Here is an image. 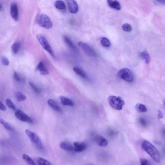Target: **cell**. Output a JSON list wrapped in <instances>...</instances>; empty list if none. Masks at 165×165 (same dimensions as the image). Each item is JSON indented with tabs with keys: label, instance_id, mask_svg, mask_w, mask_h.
<instances>
[{
	"label": "cell",
	"instance_id": "cell-45",
	"mask_svg": "<svg viewBox=\"0 0 165 165\" xmlns=\"http://www.w3.org/2000/svg\"><path fill=\"white\" fill-rule=\"evenodd\" d=\"M87 165H92V164H89Z\"/></svg>",
	"mask_w": 165,
	"mask_h": 165
},
{
	"label": "cell",
	"instance_id": "cell-20",
	"mask_svg": "<svg viewBox=\"0 0 165 165\" xmlns=\"http://www.w3.org/2000/svg\"><path fill=\"white\" fill-rule=\"evenodd\" d=\"M63 39L64 41L68 46H69L71 49L75 50H76V48L74 44L72 41L68 37L66 36H64Z\"/></svg>",
	"mask_w": 165,
	"mask_h": 165
},
{
	"label": "cell",
	"instance_id": "cell-39",
	"mask_svg": "<svg viewBox=\"0 0 165 165\" xmlns=\"http://www.w3.org/2000/svg\"><path fill=\"white\" fill-rule=\"evenodd\" d=\"M156 3L162 5H165V0H158L155 1Z\"/></svg>",
	"mask_w": 165,
	"mask_h": 165
},
{
	"label": "cell",
	"instance_id": "cell-42",
	"mask_svg": "<svg viewBox=\"0 0 165 165\" xmlns=\"http://www.w3.org/2000/svg\"><path fill=\"white\" fill-rule=\"evenodd\" d=\"M3 8V7L2 6V5L1 3L0 4V10L1 11L2 9Z\"/></svg>",
	"mask_w": 165,
	"mask_h": 165
},
{
	"label": "cell",
	"instance_id": "cell-3",
	"mask_svg": "<svg viewBox=\"0 0 165 165\" xmlns=\"http://www.w3.org/2000/svg\"><path fill=\"white\" fill-rule=\"evenodd\" d=\"M36 22L41 27L45 29H50L53 26L52 22L47 16L42 14L36 17Z\"/></svg>",
	"mask_w": 165,
	"mask_h": 165
},
{
	"label": "cell",
	"instance_id": "cell-12",
	"mask_svg": "<svg viewBox=\"0 0 165 165\" xmlns=\"http://www.w3.org/2000/svg\"><path fill=\"white\" fill-rule=\"evenodd\" d=\"M74 151L80 152L86 150L87 148L86 144L80 142H75L73 144Z\"/></svg>",
	"mask_w": 165,
	"mask_h": 165
},
{
	"label": "cell",
	"instance_id": "cell-5",
	"mask_svg": "<svg viewBox=\"0 0 165 165\" xmlns=\"http://www.w3.org/2000/svg\"><path fill=\"white\" fill-rule=\"evenodd\" d=\"M118 75L119 78L127 82H132L134 79L132 72L127 68H124L119 70Z\"/></svg>",
	"mask_w": 165,
	"mask_h": 165
},
{
	"label": "cell",
	"instance_id": "cell-21",
	"mask_svg": "<svg viewBox=\"0 0 165 165\" xmlns=\"http://www.w3.org/2000/svg\"><path fill=\"white\" fill-rule=\"evenodd\" d=\"M21 47L20 43L18 42H15L11 46V50L13 53L15 54H18Z\"/></svg>",
	"mask_w": 165,
	"mask_h": 165
},
{
	"label": "cell",
	"instance_id": "cell-25",
	"mask_svg": "<svg viewBox=\"0 0 165 165\" xmlns=\"http://www.w3.org/2000/svg\"><path fill=\"white\" fill-rule=\"evenodd\" d=\"M22 158L23 160L30 165H36L35 162L32 160L29 156L26 154L23 155Z\"/></svg>",
	"mask_w": 165,
	"mask_h": 165
},
{
	"label": "cell",
	"instance_id": "cell-38",
	"mask_svg": "<svg viewBox=\"0 0 165 165\" xmlns=\"http://www.w3.org/2000/svg\"><path fill=\"white\" fill-rule=\"evenodd\" d=\"M0 109L3 111H5L6 110V107L2 103L1 101H0Z\"/></svg>",
	"mask_w": 165,
	"mask_h": 165
},
{
	"label": "cell",
	"instance_id": "cell-19",
	"mask_svg": "<svg viewBox=\"0 0 165 165\" xmlns=\"http://www.w3.org/2000/svg\"><path fill=\"white\" fill-rule=\"evenodd\" d=\"M73 71L77 75L83 78H86L87 77L86 74L84 71L78 67H75L73 68Z\"/></svg>",
	"mask_w": 165,
	"mask_h": 165
},
{
	"label": "cell",
	"instance_id": "cell-22",
	"mask_svg": "<svg viewBox=\"0 0 165 165\" xmlns=\"http://www.w3.org/2000/svg\"><path fill=\"white\" fill-rule=\"evenodd\" d=\"M135 109L138 112L140 113H144L147 111L146 107L143 104L138 103L136 105Z\"/></svg>",
	"mask_w": 165,
	"mask_h": 165
},
{
	"label": "cell",
	"instance_id": "cell-37",
	"mask_svg": "<svg viewBox=\"0 0 165 165\" xmlns=\"http://www.w3.org/2000/svg\"><path fill=\"white\" fill-rule=\"evenodd\" d=\"M163 113L160 110H158V119H160L163 118Z\"/></svg>",
	"mask_w": 165,
	"mask_h": 165
},
{
	"label": "cell",
	"instance_id": "cell-24",
	"mask_svg": "<svg viewBox=\"0 0 165 165\" xmlns=\"http://www.w3.org/2000/svg\"><path fill=\"white\" fill-rule=\"evenodd\" d=\"M36 161L39 165H52L50 162L42 157L36 158Z\"/></svg>",
	"mask_w": 165,
	"mask_h": 165
},
{
	"label": "cell",
	"instance_id": "cell-11",
	"mask_svg": "<svg viewBox=\"0 0 165 165\" xmlns=\"http://www.w3.org/2000/svg\"><path fill=\"white\" fill-rule=\"evenodd\" d=\"M94 140L96 144L100 147H106L108 144V141L107 139L100 135H96Z\"/></svg>",
	"mask_w": 165,
	"mask_h": 165
},
{
	"label": "cell",
	"instance_id": "cell-29",
	"mask_svg": "<svg viewBox=\"0 0 165 165\" xmlns=\"http://www.w3.org/2000/svg\"><path fill=\"white\" fill-rule=\"evenodd\" d=\"M13 78L15 81L19 82H23L24 80L20 75L16 72L14 73Z\"/></svg>",
	"mask_w": 165,
	"mask_h": 165
},
{
	"label": "cell",
	"instance_id": "cell-8",
	"mask_svg": "<svg viewBox=\"0 0 165 165\" xmlns=\"http://www.w3.org/2000/svg\"><path fill=\"white\" fill-rule=\"evenodd\" d=\"M78 45L88 56L93 57L97 56L95 51L89 45L82 42H80Z\"/></svg>",
	"mask_w": 165,
	"mask_h": 165
},
{
	"label": "cell",
	"instance_id": "cell-36",
	"mask_svg": "<svg viewBox=\"0 0 165 165\" xmlns=\"http://www.w3.org/2000/svg\"><path fill=\"white\" fill-rule=\"evenodd\" d=\"M109 135L111 136H113L117 134L118 132L113 130H111L109 132Z\"/></svg>",
	"mask_w": 165,
	"mask_h": 165
},
{
	"label": "cell",
	"instance_id": "cell-34",
	"mask_svg": "<svg viewBox=\"0 0 165 165\" xmlns=\"http://www.w3.org/2000/svg\"><path fill=\"white\" fill-rule=\"evenodd\" d=\"M139 123L143 127H146L147 126V123L146 121L143 118H141L139 119Z\"/></svg>",
	"mask_w": 165,
	"mask_h": 165
},
{
	"label": "cell",
	"instance_id": "cell-7",
	"mask_svg": "<svg viewBox=\"0 0 165 165\" xmlns=\"http://www.w3.org/2000/svg\"><path fill=\"white\" fill-rule=\"evenodd\" d=\"M15 116L20 121L29 124L33 123V121L32 118L20 110L18 109L16 111Z\"/></svg>",
	"mask_w": 165,
	"mask_h": 165
},
{
	"label": "cell",
	"instance_id": "cell-1",
	"mask_svg": "<svg viewBox=\"0 0 165 165\" xmlns=\"http://www.w3.org/2000/svg\"><path fill=\"white\" fill-rule=\"evenodd\" d=\"M142 147L153 160L156 163H160L161 161L160 153L156 148L151 143L146 140H144L142 142Z\"/></svg>",
	"mask_w": 165,
	"mask_h": 165
},
{
	"label": "cell",
	"instance_id": "cell-2",
	"mask_svg": "<svg viewBox=\"0 0 165 165\" xmlns=\"http://www.w3.org/2000/svg\"><path fill=\"white\" fill-rule=\"evenodd\" d=\"M108 101L111 107L118 110H121L125 104L123 99L120 96H110L108 98Z\"/></svg>",
	"mask_w": 165,
	"mask_h": 165
},
{
	"label": "cell",
	"instance_id": "cell-27",
	"mask_svg": "<svg viewBox=\"0 0 165 165\" xmlns=\"http://www.w3.org/2000/svg\"><path fill=\"white\" fill-rule=\"evenodd\" d=\"M15 95L17 100L19 102L24 101L27 99L26 96L20 92L16 93Z\"/></svg>",
	"mask_w": 165,
	"mask_h": 165
},
{
	"label": "cell",
	"instance_id": "cell-26",
	"mask_svg": "<svg viewBox=\"0 0 165 165\" xmlns=\"http://www.w3.org/2000/svg\"><path fill=\"white\" fill-rule=\"evenodd\" d=\"M0 122H1V124L3 125L6 129L7 130L11 131H13V129L12 126L7 122L5 121L4 119L2 118L0 119Z\"/></svg>",
	"mask_w": 165,
	"mask_h": 165
},
{
	"label": "cell",
	"instance_id": "cell-14",
	"mask_svg": "<svg viewBox=\"0 0 165 165\" xmlns=\"http://www.w3.org/2000/svg\"><path fill=\"white\" fill-rule=\"evenodd\" d=\"M36 69L38 70L42 75H46L49 74L48 70L42 62H41L38 64L36 67Z\"/></svg>",
	"mask_w": 165,
	"mask_h": 165
},
{
	"label": "cell",
	"instance_id": "cell-16",
	"mask_svg": "<svg viewBox=\"0 0 165 165\" xmlns=\"http://www.w3.org/2000/svg\"><path fill=\"white\" fill-rule=\"evenodd\" d=\"M60 99L61 103L65 106L72 107L74 105L73 102L72 100L65 96H61Z\"/></svg>",
	"mask_w": 165,
	"mask_h": 165
},
{
	"label": "cell",
	"instance_id": "cell-44",
	"mask_svg": "<svg viewBox=\"0 0 165 165\" xmlns=\"http://www.w3.org/2000/svg\"><path fill=\"white\" fill-rule=\"evenodd\" d=\"M164 153H165V148L164 150Z\"/></svg>",
	"mask_w": 165,
	"mask_h": 165
},
{
	"label": "cell",
	"instance_id": "cell-6",
	"mask_svg": "<svg viewBox=\"0 0 165 165\" xmlns=\"http://www.w3.org/2000/svg\"><path fill=\"white\" fill-rule=\"evenodd\" d=\"M38 40L43 48L49 53L53 58H55L54 54L51 46L46 38L43 35L38 34L36 36Z\"/></svg>",
	"mask_w": 165,
	"mask_h": 165
},
{
	"label": "cell",
	"instance_id": "cell-15",
	"mask_svg": "<svg viewBox=\"0 0 165 165\" xmlns=\"http://www.w3.org/2000/svg\"><path fill=\"white\" fill-rule=\"evenodd\" d=\"M61 148L67 151H74V146L71 144L67 142H62L60 144Z\"/></svg>",
	"mask_w": 165,
	"mask_h": 165
},
{
	"label": "cell",
	"instance_id": "cell-32",
	"mask_svg": "<svg viewBox=\"0 0 165 165\" xmlns=\"http://www.w3.org/2000/svg\"><path fill=\"white\" fill-rule=\"evenodd\" d=\"M122 29L126 32H130L132 30V27L130 24L126 23L122 26Z\"/></svg>",
	"mask_w": 165,
	"mask_h": 165
},
{
	"label": "cell",
	"instance_id": "cell-35",
	"mask_svg": "<svg viewBox=\"0 0 165 165\" xmlns=\"http://www.w3.org/2000/svg\"><path fill=\"white\" fill-rule=\"evenodd\" d=\"M141 165H150L148 161L146 159L142 158L140 160Z\"/></svg>",
	"mask_w": 165,
	"mask_h": 165
},
{
	"label": "cell",
	"instance_id": "cell-4",
	"mask_svg": "<svg viewBox=\"0 0 165 165\" xmlns=\"http://www.w3.org/2000/svg\"><path fill=\"white\" fill-rule=\"evenodd\" d=\"M25 133L31 141L38 149L42 150L43 148L42 142L37 135L28 129L25 130Z\"/></svg>",
	"mask_w": 165,
	"mask_h": 165
},
{
	"label": "cell",
	"instance_id": "cell-10",
	"mask_svg": "<svg viewBox=\"0 0 165 165\" xmlns=\"http://www.w3.org/2000/svg\"><path fill=\"white\" fill-rule=\"evenodd\" d=\"M67 1L70 12L72 14L77 13L78 10V7L76 2L73 0H68Z\"/></svg>",
	"mask_w": 165,
	"mask_h": 165
},
{
	"label": "cell",
	"instance_id": "cell-13",
	"mask_svg": "<svg viewBox=\"0 0 165 165\" xmlns=\"http://www.w3.org/2000/svg\"><path fill=\"white\" fill-rule=\"evenodd\" d=\"M47 104L54 110L59 113H62V110L56 102L52 99H49L47 101Z\"/></svg>",
	"mask_w": 165,
	"mask_h": 165
},
{
	"label": "cell",
	"instance_id": "cell-41",
	"mask_svg": "<svg viewBox=\"0 0 165 165\" xmlns=\"http://www.w3.org/2000/svg\"><path fill=\"white\" fill-rule=\"evenodd\" d=\"M155 143L157 144H161V142L158 141H155Z\"/></svg>",
	"mask_w": 165,
	"mask_h": 165
},
{
	"label": "cell",
	"instance_id": "cell-28",
	"mask_svg": "<svg viewBox=\"0 0 165 165\" xmlns=\"http://www.w3.org/2000/svg\"><path fill=\"white\" fill-rule=\"evenodd\" d=\"M101 44L104 47H109L110 46L111 43L109 40L106 38L103 37L101 38Z\"/></svg>",
	"mask_w": 165,
	"mask_h": 165
},
{
	"label": "cell",
	"instance_id": "cell-33",
	"mask_svg": "<svg viewBox=\"0 0 165 165\" xmlns=\"http://www.w3.org/2000/svg\"><path fill=\"white\" fill-rule=\"evenodd\" d=\"M1 62L3 65L4 66H8L9 65L10 62L8 59L5 56H2L1 58Z\"/></svg>",
	"mask_w": 165,
	"mask_h": 165
},
{
	"label": "cell",
	"instance_id": "cell-18",
	"mask_svg": "<svg viewBox=\"0 0 165 165\" xmlns=\"http://www.w3.org/2000/svg\"><path fill=\"white\" fill-rule=\"evenodd\" d=\"M140 58L144 60L146 64H149L151 58L149 54L146 51L141 52L139 54Z\"/></svg>",
	"mask_w": 165,
	"mask_h": 165
},
{
	"label": "cell",
	"instance_id": "cell-43",
	"mask_svg": "<svg viewBox=\"0 0 165 165\" xmlns=\"http://www.w3.org/2000/svg\"><path fill=\"white\" fill-rule=\"evenodd\" d=\"M163 103L164 104V106L165 107V99H164V100L163 101Z\"/></svg>",
	"mask_w": 165,
	"mask_h": 165
},
{
	"label": "cell",
	"instance_id": "cell-40",
	"mask_svg": "<svg viewBox=\"0 0 165 165\" xmlns=\"http://www.w3.org/2000/svg\"><path fill=\"white\" fill-rule=\"evenodd\" d=\"M162 134H163L164 137L165 138V129H163L162 130Z\"/></svg>",
	"mask_w": 165,
	"mask_h": 165
},
{
	"label": "cell",
	"instance_id": "cell-23",
	"mask_svg": "<svg viewBox=\"0 0 165 165\" xmlns=\"http://www.w3.org/2000/svg\"><path fill=\"white\" fill-rule=\"evenodd\" d=\"M54 6L58 10H64L66 9V6L64 2L62 1H56L54 3Z\"/></svg>",
	"mask_w": 165,
	"mask_h": 165
},
{
	"label": "cell",
	"instance_id": "cell-17",
	"mask_svg": "<svg viewBox=\"0 0 165 165\" xmlns=\"http://www.w3.org/2000/svg\"><path fill=\"white\" fill-rule=\"evenodd\" d=\"M108 4L109 6L117 10H120L121 9V5L120 3L116 1H108Z\"/></svg>",
	"mask_w": 165,
	"mask_h": 165
},
{
	"label": "cell",
	"instance_id": "cell-31",
	"mask_svg": "<svg viewBox=\"0 0 165 165\" xmlns=\"http://www.w3.org/2000/svg\"><path fill=\"white\" fill-rule=\"evenodd\" d=\"M29 84L33 90L36 93L39 94L41 92V90L38 87H37L32 82H29Z\"/></svg>",
	"mask_w": 165,
	"mask_h": 165
},
{
	"label": "cell",
	"instance_id": "cell-30",
	"mask_svg": "<svg viewBox=\"0 0 165 165\" xmlns=\"http://www.w3.org/2000/svg\"><path fill=\"white\" fill-rule=\"evenodd\" d=\"M6 102L7 106L10 109L13 110H16V108L15 105L13 103L10 99L9 98L7 99L6 100Z\"/></svg>",
	"mask_w": 165,
	"mask_h": 165
},
{
	"label": "cell",
	"instance_id": "cell-9",
	"mask_svg": "<svg viewBox=\"0 0 165 165\" xmlns=\"http://www.w3.org/2000/svg\"><path fill=\"white\" fill-rule=\"evenodd\" d=\"M10 14L11 17L14 21H17L19 20V12L17 5L14 3L11 5L10 8Z\"/></svg>",
	"mask_w": 165,
	"mask_h": 165
}]
</instances>
